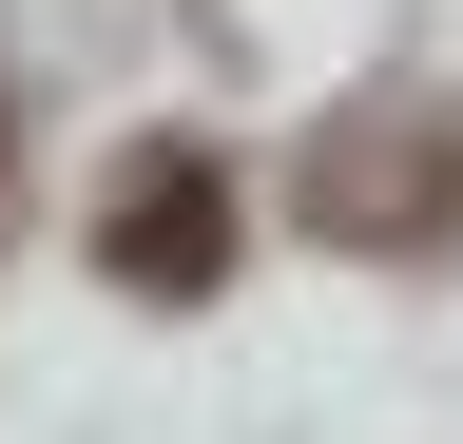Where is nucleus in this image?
Masks as SVG:
<instances>
[{
  "mask_svg": "<svg viewBox=\"0 0 463 444\" xmlns=\"http://www.w3.org/2000/svg\"><path fill=\"white\" fill-rule=\"evenodd\" d=\"M97 270L136 309H194V290H232V155H194V136H136V175H116V213H97Z\"/></svg>",
  "mask_w": 463,
  "mask_h": 444,
  "instance_id": "1",
  "label": "nucleus"
},
{
  "mask_svg": "<svg viewBox=\"0 0 463 444\" xmlns=\"http://www.w3.org/2000/svg\"><path fill=\"white\" fill-rule=\"evenodd\" d=\"M309 232H347V251H425V232H463V117H347L328 155H309Z\"/></svg>",
  "mask_w": 463,
  "mask_h": 444,
  "instance_id": "2",
  "label": "nucleus"
}]
</instances>
